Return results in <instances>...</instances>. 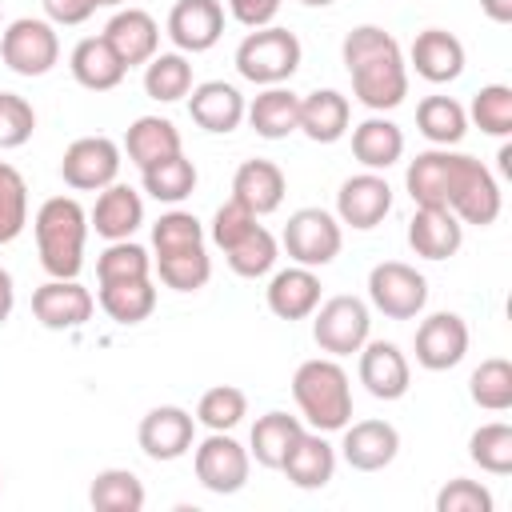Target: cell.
Instances as JSON below:
<instances>
[{
	"instance_id": "obj_1",
	"label": "cell",
	"mask_w": 512,
	"mask_h": 512,
	"mask_svg": "<svg viewBox=\"0 0 512 512\" xmlns=\"http://www.w3.org/2000/svg\"><path fill=\"white\" fill-rule=\"evenodd\" d=\"M344 68L352 76V96L368 112H392L408 96V60L392 32L380 24H360L340 44Z\"/></svg>"
},
{
	"instance_id": "obj_2",
	"label": "cell",
	"mask_w": 512,
	"mask_h": 512,
	"mask_svg": "<svg viewBox=\"0 0 512 512\" xmlns=\"http://www.w3.org/2000/svg\"><path fill=\"white\" fill-rule=\"evenodd\" d=\"M32 232H36L40 268L48 276H56V280L80 276L84 240H88V212L80 208L76 196H48L32 216Z\"/></svg>"
},
{
	"instance_id": "obj_3",
	"label": "cell",
	"mask_w": 512,
	"mask_h": 512,
	"mask_svg": "<svg viewBox=\"0 0 512 512\" xmlns=\"http://www.w3.org/2000/svg\"><path fill=\"white\" fill-rule=\"evenodd\" d=\"M292 400L300 420L316 432H340L352 420V380L336 356H312L292 372Z\"/></svg>"
},
{
	"instance_id": "obj_4",
	"label": "cell",
	"mask_w": 512,
	"mask_h": 512,
	"mask_svg": "<svg viewBox=\"0 0 512 512\" xmlns=\"http://www.w3.org/2000/svg\"><path fill=\"white\" fill-rule=\"evenodd\" d=\"M300 56H304V48H300L296 32H288L280 24H268V28H252L236 44V72L256 88L288 84L300 68Z\"/></svg>"
},
{
	"instance_id": "obj_5",
	"label": "cell",
	"mask_w": 512,
	"mask_h": 512,
	"mask_svg": "<svg viewBox=\"0 0 512 512\" xmlns=\"http://www.w3.org/2000/svg\"><path fill=\"white\" fill-rule=\"evenodd\" d=\"M448 208L456 212L460 224H476V228H488L496 224L500 208H504V196H500V184L496 176L488 172L484 160L468 156V152H456L452 156V172H448Z\"/></svg>"
},
{
	"instance_id": "obj_6",
	"label": "cell",
	"mask_w": 512,
	"mask_h": 512,
	"mask_svg": "<svg viewBox=\"0 0 512 512\" xmlns=\"http://www.w3.org/2000/svg\"><path fill=\"white\" fill-rule=\"evenodd\" d=\"M0 56L16 76H48L60 64V36L52 20L20 16L0 32Z\"/></svg>"
},
{
	"instance_id": "obj_7",
	"label": "cell",
	"mask_w": 512,
	"mask_h": 512,
	"mask_svg": "<svg viewBox=\"0 0 512 512\" xmlns=\"http://www.w3.org/2000/svg\"><path fill=\"white\" fill-rule=\"evenodd\" d=\"M284 252L292 256V264H304V268H324L340 256L344 248V224L328 212V208H296L284 224V236H280Z\"/></svg>"
},
{
	"instance_id": "obj_8",
	"label": "cell",
	"mask_w": 512,
	"mask_h": 512,
	"mask_svg": "<svg viewBox=\"0 0 512 512\" xmlns=\"http://www.w3.org/2000/svg\"><path fill=\"white\" fill-rule=\"evenodd\" d=\"M372 336V312L360 296H328L312 312V340L328 356H352Z\"/></svg>"
},
{
	"instance_id": "obj_9",
	"label": "cell",
	"mask_w": 512,
	"mask_h": 512,
	"mask_svg": "<svg viewBox=\"0 0 512 512\" xmlns=\"http://www.w3.org/2000/svg\"><path fill=\"white\" fill-rule=\"evenodd\" d=\"M192 472L212 496H232L248 484L252 456L232 432H208L200 444H192Z\"/></svg>"
},
{
	"instance_id": "obj_10",
	"label": "cell",
	"mask_w": 512,
	"mask_h": 512,
	"mask_svg": "<svg viewBox=\"0 0 512 512\" xmlns=\"http://www.w3.org/2000/svg\"><path fill=\"white\" fill-rule=\"evenodd\" d=\"M368 304L388 320H416L428 304V280L404 260H380L368 272Z\"/></svg>"
},
{
	"instance_id": "obj_11",
	"label": "cell",
	"mask_w": 512,
	"mask_h": 512,
	"mask_svg": "<svg viewBox=\"0 0 512 512\" xmlns=\"http://www.w3.org/2000/svg\"><path fill=\"white\" fill-rule=\"evenodd\" d=\"M124 164V152L112 136H80L64 148L60 156V176L68 188L76 192H100L108 184H116Z\"/></svg>"
},
{
	"instance_id": "obj_12",
	"label": "cell",
	"mask_w": 512,
	"mask_h": 512,
	"mask_svg": "<svg viewBox=\"0 0 512 512\" xmlns=\"http://www.w3.org/2000/svg\"><path fill=\"white\" fill-rule=\"evenodd\" d=\"M136 440H140V452L148 460L172 464V460L192 452V444H196V416L188 408H180V404H160V408L144 412V420L136 428Z\"/></svg>"
},
{
	"instance_id": "obj_13",
	"label": "cell",
	"mask_w": 512,
	"mask_h": 512,
	"mask_svg": "<svg viewBox=\"0 0 512 512\" xmlns=\"http://www.w3.org/2000/svg\"><path fill=\"white\" fill-rule=\"evenodd\" d=\"M468 324L464 316L456 312H432L420 320L416 328V340H412V352H416V364L428 368V372H448L456 368L464 356H468Z\"/></svg>"
},
{
	"instance_id": "obj_14",
	"label": "cell",
	"mask_w": 512,
	"mask_h": 512,
	"mask_svg": "<svg viewBox=\"0 0 512 512\" xmlns=\"http://www.w3.org/2000/svg\"><path fill=\"white\" fill-rule=\"evenodd\" d=\"M92 292L72 276V280H56L48 276L36 292H32V316L48 328V332H72V328H84L92 320Z\"/></svg>"
},
{
	"instance_id": "obj_15",
	"label": "cell",
	"mask_w": 512,
	"mask_h": 512,
	"mask_svg": "<svg viewBox=\"0 0 512 512\" xmlns=\"http://www.w3.org/2000/svg\"><path fill=\"white\" fill-rule=\"evenodd\" d=\"M388 212H392V188H388V180L380 172L364 168V172L348 176L340 184V192H336V220L356 228V232L376 228Z\"/></svg>"
},
{
	"instance_id": "obj_16",
	"label": "cell",
	"mask_w": 512,
	"mask_h": 512,
	"mask_svg": "<svg viewBox=\"0 0 512 512\" xmlns=\"http://www.w3.org/2000/svg\"><path fill=\"white\" fill-rule=\"evenodd\" d=\"M168 40L176 52H208L224 36V4L220 0H176L168 12Z\"/></svg>"
},
{
	"instance_id": "obj_17",
	"label": "cell",
	"mask_w": 512,
	"mask_h": 512,
	"mask_svg": "<svg viewBox=\"0 0 512 512\" xmlns=\"http://www.w3.org/2000/svg\"><path fill=\"white\" fill-rule=\"evenodd\" d=\"M356 356H360L356 372H360V384L368 388V396L400 400L412 388V364L392 340H364V348Z\"/></svg>"
},
{
	"instance_id": "obj_18",
	"label": "cell",
	"mask_w": 512,
	"mask_h": 512,
	"mask_svg": "<svg viewBox=\"0 0 512 512\" xmlns=\"http://www.w3.org/2000/svg\"><path fill=\"white\" fill-rule=\"evenodd\" d=\"M340 432V456L356 472H380L400 456V432L388 420H348Z\"/></svg>"
},
{
	"instance_id": "obj_19",
	"label": "cell",
	"mask_w": 512,
	"mask_h": 512,
	"mask_svg": "<svg viewBox=\"0 0 512 512\" xmlns=\"http://www.w3.org/2000/svg\"><path fill=\"white\" fill-rule=\"evenodd\" d=\"M100 36L108 40V48L120 56L124 68L148 64V60L160 52V24H156V16L144 12V8H120V12L104 24Z\"/></svg>"
},
{
	"instance_id": "obj_20",
	"label": "cell",
	"mask_w": 512,
	"mask_h": 512,
	"mask_svg": "<svg viewBox=\"0 0 512 512\" xmlns=\"http://www.w3.org/2000/svg\"><path fill=\"white\" fill-rule=\"evenodd\" d=\"M244 108H248V100L228 80H204V84H192V92H188V116L212 136L236 132L244 124Z\"/></svg>"
},
{
	"instance_id": "obj_21",
	"label": "cell",
	"mask_w": 512,
	"mask_h": 512,
	"mask_svg": "<svg viewBox=\"0 0 512 512\" xmlns=\"http://www.w3.org/2000/svg\"><path fill=\"white\" fill-rule=\"evenodd\" d=\"M408 64L428 84H452L464 72L468 56H464L460 36H452L448 28H424V32H416V40L408 48Z\"/></svg>"
},
{
	"instance_id": "obj_22",
	"label": "cell",
	"mask_w": 512,
	"mask_h": 512,
	"mask_svg": "<svg viewBox=\"0 0 512 512\" xmlns=\"http://www.w3.org/2000/svg\"><path fill=\"white\" fill-rule=\"evenodd\" d=\"M320 276L316 268H304V264H292V268H280L272 272L268 288H264V304L272 316L280 320H308L320 304Z\"/></svg>"
},
{
	"instance_id": "obj_23",
	"label": "cell",
	"mask_w": 512,
	"mask_h": 512,
	"mask_svg": "<svg viewBox=\"0 0 512 512\" xmlns=\"http://www.w3.org/2000/svg\"><path fill=\"white\" fill-rule=\"evenodd\" d=\"M144 224V200L128 184H108L96 192V204L88 212V228L100 240H132V232Z\"/></svg>"
},
{
	"instance_id": "obj_24",
	"label": "cell",
	"mask_w": 512,
	"mask_h": 512,
	"mask_svg": "<svg viewBox=\"0 0 512 512\" xmlns=\"http://www.w3.org/2000/svg\"><path fill=\"white\" fill-rule=\"evenodd\" d=\"M280 472L288 476L292 488H300V492H316V488H324V484L336 476V448L324 440V432L304 428L300 440L288 448Z\"/></svg>"
},
{
	"instance_id": "obj_25",
	"label": "cell",
	"mask_w": 512,
	"mask_h": 512,
	"mask_svg": "<svg viewBox=\"0 0 512 512\" xmlns=\"http://www.w3.org/2000/svg\"><path fill=\"white\" fill-rule=\"evenodd\" d=\"M244 120L260 140H284L300 128V92H292L288 84H268L248 100Z\"/></svg>"
},
{
	"instance_id": "obj_26",
	"label": "cell",
	"mask_w": 512,
	"mask_h": 512,
	"mask_svg": "<svg viewBox=\"0 0 512 512\" xmlns=\"http://www.w3.org/2000/svg\"><path fill=\"white\" fill-rule=\"evenodd\" d=\"M464 244V224L452 208H416L408 220V248L424 260H448Z\"/></svg>"
},
{
	"instance_id": "obj_27",
	"label": "cell",
	"mask_w": 512,
	"mask_h": 512,
	"mask_svg": "<svg viewBox=\"0 0 512 512\" xmlns=\"http://www.w3.org/2000/svg\"><path fill=\"white\" fill-rule=\"evenodd\" d=\"M284 192H288V180H284V168L276 160H244L232 176V200H240L248 212L256 216H268L284 204Z\"/></svg>"
},
{
	"instance_id": "obj_28",
	"label": "cell",
	"mask_w": 512,
	"mask_h": 512,
	"mask_svg": "<svg viewBox=\"0 0 512 512\" xmlns=\"http://www.w3.org/2000/svg\"><path fill=\"white\" fill-rule=\"evenodd\" d=\"M352 124V104L336 88H316L300 96V128L312 144H336Z\"/></svg>"
},
{
	"instance_id": "obj_29",
	"label": "cell",
	"mask_w": 512,
	"mask_h": 512,
	"mask_svg": "<svg viewBox=\"0 0 512 512\" xmlns=\"http://www.w3.org/2000/svg\"><path fill=\"white\" fill-rule=\"evenodd\" d=\"M68 68H72V80L88 92H112L120 88V80L128 76V68L120 64V56L108 48L104 36H84L72 56H68Z\"/></svg>"
},
{
	"instance_id": "obj_30",
	"label": "cell",
	"mask_w": 512,
	"mask_h": 512,
	"mask_svg": "<svg viewBox=\"0 0 512 512\" xmlns=\"http://www.w3.org/2000/svg\"><path fill=\"white\" fill-rule=\"evenodd\" d=\"M352 156L368 168V172H384L404 156V132L400 124H392L384 112H372L368 120H360L352 128Z\"/></svg>"
},
{
	"instance_id": "obj_31",
	"label": "cell",
	"mask_w": 512,
	"mask_h": 512,
	"mask_svg": "<svg viewBox=\"0 0 512 512\" xmlns=\"http://www.w3.org/2000/svg\"><path fill=\"white\" fill-rule=\"evenodd\" d=\"M452 148H428L416 160H408L404 188L416 208H448V172H452Z\"/></svg>"
},
{
	"instance_id": "obj_32",
	"label": "cell",
	"mask_w": 512,
	"mask_h": 512,
	"mask_svg": "<svg viewBox=\"0 0 512 512\" xmlns=\"http://www.w3.org/2000/svg\"><path fill=\"white\" fill-rule=\"evenodd\" d=\"M136 168H148V164H156V160H164V156H176V152H184V144H180V128L172 124V120H164V116H136L132 124H128V132H124V148H120Z\"/></svg>"
},
{
	"instance_id": "obj_33",
	"label": "cell",
	"mask_w": 512,
	"mask_h": 512,
	"mask_svg": "<svg viewBox=\"0 0 512 512\" xmlns=\"http://www.w3.org/2000/svg\"><path fill=\"white\" fill-rule=\"evenodd\" d=\"M304 432V420L300 416H288V412H264L256 424H252V436H248V456L260 464V468H276L284 464L288 448L300 440Z\"/></svg>"
},
{
	"instance_id": "obj_34",
	"label": "cell",
	"mask_w": 512,
	"mask_h": 512,
	"mask_svg": "<svg viewBox=\"0 0 512 512\" xmlns=\"http://www.w3.org/2000/svg\"><path fill=\"white\" fill-rule=\"evenodd\" d=\"M416 128L432 148H452L468 132V112L452 96H424L416 104Z\"/></svg>"
},
{
	"instance_id": "obj_35",
	"label": "cell",
	"mask_w": 512,
	"mask_h": 512,
	"mask_svg": "<svg viewBox=\"0 0 512 512\" xmlns=\"http://www.w3.org/2000/svg\"><path fill=\"white\" fill-rule=\"evenodd\" d=\"M148 500L144 480L132 468H104L88 484V504L96 512H140Z\"/></svg>"
},
{
	"instance_id": "obj_36",
	"label": "cell",
	"mask_w": 512,
	"mask_h": 512,
	"mask_svg": "<svg viewBox=\"0 0 512 512\" xmlns=\"http://www.w3.org/2000/svg\"><path fill=\"white\" fill-rule=\"evenodd\" d=\"M140 180H144V192L152 196V200H160V204H180V200H188L192 192H196V164L184 156V152H176V156H164V160H156V164H148V168H140Z\"/></svg>"
},
{
	"instance_id": "obj_37",
	"label": "cell",
	"mask_w": 512,
	"mask_h": 512,
	"mask_svg": "<svg viewBox=\"0 0 512 512\" xmlns=\"http://www.w3.org/2000/svg\"><path fill=\"white\" fill-rule=\"evenodd\" d=\"M96 300H100V308H104L116 324H140V320H148V316L156 312V284H152V276L100 284Z\"/></svg>"
},
{
	"instance_id": "obj_38",
	"label": "cell",
	"mask_w": 512,
	"mask_h": 512,
	"mask_svg": "<svg viewBox=\"0 0 512 512\" xmlns=\"http://www.w3.org/2000/svg\"><path fill=\"white\" fill-rule=\"evenodd\" d=\"M144 92L160 104H176L192 92V64L184 52H156L144 64Z\"/></svg>"
},
{
	"instance_id": "obj_39",
	"label": "cell",
	"mask_w": 512,
	"mask_h": 512,
	"mask_svg": "<svg viewBox=\"0 0 512 512\" xmlns=\"http://www.w3.org/2000/svg\"><path fill=\"white\" fill-rule=\"evenodd\" d=\"M276 256H280V240H276L264 224H256L248 236H240L232 248H224L228 268H232L236 276H244V280L268 276V272L276 268Z\"/></svg>"
},
{
	"instance_id": "obj_40",
	"label": "cell",
	"mask_w": 512,
	"mask_h": 512,
	"mask_svg": "<svg viewBox=\"0 0 512 512\" xmlns=\"http://www.w3.org/2000/svg\"><path fill=\"white\" fill-rule=\"evenodd\" d=\"M152 268L160 272V284H168L172 292H200L212 280V256L204 244L172 256H152Z\"/></svg>"
},
{
	"instance_id": "obj_41",
	"label": "cell",
	"mask_w": 512,
	"mask_h": 512,
	"mask_svg": "<svg viewBox=\"0 0 512 512\" xmlns=\"http://www.w3.org/2000/svg\"><path fill=\"white\" fill-rule=\"evenodd\" d=\"M468 396L484 412H508L512 408V364L504 356L480 360V368L468 376Z\"/></svg>"
},
{
	"instance_id": "obj_42",
	"label": "cell",
	"mask_w": 512,
	"mask_h": 512,
	"mask_svg": "<svg viewBox=\"0 0 512 512\" xmlns=\"http://www.w3.org/2000/svg\"><path fill=\"white\" fill-rule=\"evenodd\" d=\"M152 276V256L136 240H108V248L96 256V280L116 284V280H144Z\"/></svg>"
},
{
	"instance_id": "obj_43",
	"label": "cell",
	"mask_w": 512,
	"mask_h": 512,
	"mask_svg": "<svg viewBox=\"0 0 512 512\" xmlns=\"http://www.w3.org/2000/svg\"><path fill=\"white\" fill-rule=\"evenodd\" d=\"M248 416V396L236 384H216L196 400V424L208 432H232Z\"/></svg>"
},
{
	"instance_id": "obj_44",
	"label": "cell",
	"mask_w": 512,
	"mask_h": 512,
	"mask_svg": "<svg viewBox=\"0 0 512 512\" xmlns=\"http://www.w3.org/2000/svg\"><path fill=\"white\" fill-rule=\"evenodd\" d=\"M468 456H472V464H480V472L508 476L512 472V424H504V420L480 424L468 436Z\"/></svg>"
},
{
	"instance_id": "obj_45",
	"label": "cell",
	"mask_w": 512,
	"mask_h": 512,
	"mask_svg": "<svg viewBox=\"0 0 512 512\" xmlns=\"http://www.w3.org/2000/svg\"><path fill=\"white\" fill-rule=\"evenodd\" d=\"M28 228V180L16 164L0 160V244H12Z\"/></svg>"
},
{
	"instance_id": "obj_46",
	"label": "cell",
	"mask_w": 512,
	"mask_h": 512,
	"mask_svg": "<svg viewBox=\"0 0 512 512\" xmlns=\"http://www.w3.org/2000/svg\"><path fill=\"white\" fill-rule=\"evenodd\" d=\"M464 112L484 136H496V140L512 136V88L508 84H484L472 96V108Z\"/></svg>"
},
{
	"instance_id": "obj_47",
	"label": "cell",
	"mask_w": 512,
	"mask_h": 512,
	"mask_svg": "<svg viewBox=\"0 0 512 512\" xmlns=\"http://www.w3.org/2000/svg\"><path fill=\"white\" fill-rule=\"evenodd\" d=\"M200 244H204V224L184 208H172L152 224V252L156 256H172V252L200 248Z\"/></svg>"
},
{
	"instance_id": "obj_48",
	"label": "cell",
	"mask_w": 512,
	"mask_h": 512,
	"mask_svg": "<svg viewBox=\"0 0 512 512\" xmlns=\"http://www.w3.org/2000/svg\"><path fill=\"white\" fill-rule=\"evenodd\" d=\"M36 132V108L20 92H0V148H24Z\"/></svg>"
},
{
	"instance_id": "obj_49",
	"label": "cell",
	"mask_w": 512,
	"mask_h": 512,
	"mask_svg": "<svg viewBox=\"0 0 512 512\" xmlns=\"http://www.w3.org/2000/svg\"><path fill=\"white\" fill-rule=\"evenodd\" d=\"M260 224V216L256 212H248L240 200H224L220 208H216V216H212V224H208V236H212V244L224 252V248H232L240 236H248L252 228Z\"/></svg>"
},
{
	"instance_id": "obj_50",
	"label": "cell",
	"mask_w": 512,
	"mask_h": 512,
	"mask_svg": "<svg viewBox=\"0 0 512 512\" xmlns=\"http://www.w3.org/2000/svg\"><path fill=\"white\" fill-rule=\"evenodd\" d=\"M492 504V492L468 476H456L436 492V512H492Z\"/></svg>"
},
{
	"instance_id": "obj_51",
	"label": "cell",
	"mask_w": 512,
	"mask_h": 512,
	"mask_svg": "<svg viewBox=\"0 0 512 512\" xmlns=\"http://www.w3.org/2000/svg\"><path fill=\"white\" fill-rule=\"evenodd\" d=\"M280 8H284V0H228V16H232L236 24H244L248 32L276 24Z\"/></svg>"
},
{
	"instance_id": "obj_52",
	"label": "cell",
	"mask_w": 512,
	"mask_h": 512,
	"mask_svg": "<svg viewBox=\"0 0 512 512\" xmlns=\"http://www.w3.org/2000/svg\"><path fill=\"white\" fill-rule=\"evenodd\" d=\"M40 4H44V20L60 28H76L96 12V0H40Z\"/></svg>"
},
{
	"instance_id": "obj_53",
	"label": "cell",
	"mask_w": 512,
	"mask_h": 512,
	"mask_svg": "<svg viewBox=\"0 0 512 512\" xmlns=\"http://www.w3.org/2000/svg\"><path fill=\"white\" fill-rule=\"evenodd\" d=\"M12 308H16V284H12V272L0 268V324H8Z\"/></svg>"
},
{
	"instance_id": "obj_54",
	"label": "cell",
	"mask_w": 512,
	"mask_h": 512,
	"mask_svg": "<svg viewBox=\"0 0 512 512\" xmlns=\"http://www.w3.org/2000/svg\"><path fill=\"white\" fill-rule=\"evenodd\" d=\"M480 12L492 24H512V0H480Z\"/></svg>"
},
{
	"instance_id": "obj_55",
	"label": "cell",
	"mask_w": 512,
	"mask_h": 512,
	"mask_svg": "<svg viewBox=\"0 0 512 512\" xmlns=\"http://www.w3.org/2000/svg\"><path fill=\"white\" fill-rule=\"evenodd\" d=\"M500 172H504V176H512V148H508V144L500 148Z\"/></svg>"
},
{
	"instance_id": "obj_56",
	"label": "cell",
	"mask_w": 512,
	"mask_h": 512,
	"mask_svg": "<svg viewBox=\"0 0 512 512\" xmlns=\"http://www.w3.org/2000/svg\"><path fill=\"white\" fill-rule=\"evenodd\" d=\"M120 4H128V0H96V8H120Z\"/></svg>"
},
{
	"instance_id": "obj_57",
	"label": "cell",
	"mask_w": 512,
	"mask_h": 512,
	"mask_svg": "<svg viewBox=\"0 0 512 512\" xmlns=\"http://www.w3.org/2000/svg\"><path fill=\"white\" fill-rule=\"evenodd\" d=\"M300 4H308V8H328V4H336V0H300Z\"/></svg>"
},
{
	"instance_id": "obj_58",
	"label": "cell",
	"mask_w": 512,
	"mask_h": 512,
	"mask_svg": "<svg viewBox=\"0 0 512 512\" xmlns=\"http://www.w3.org/2000/svg\"><path fill=\"white\" fill-rule=\"evenodd\" d=\"M0 32H4V12H0Z\"/></svg>"
},
{
	"instance_id": "obj_59",
	"label": "cell",
	"mask_w": 512,
	"mask_h": 512,
	"mask_svg": "<svg viewBox=\"0 0 512 512\" xmlns=\"http://www.w3.org/2000/svg\"><path fill=\"white\" fill-rule=\"evenodd\" d=\"M0 488H4V476H0Z\"/></svg>"
}]
</instances>
